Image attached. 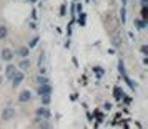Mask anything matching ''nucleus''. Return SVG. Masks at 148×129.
Returning <instances> with one entry per match:
<instances>
[{
  "label": "nucleus",
  "mask_w": 148,
  "mask_h": 129,
  "mask_svg": "<svg viewBox=\"0 0 148 129\" xmlns=\"http://www.w3.org/2000/svg\"><path fill=\"white\" fill-rule=\"evenodd\" d=\"M118 71H120L121 78L125 80V83H127L128 86H130L132 89H136V83H133L130 78H128V75H127V70H125V63H123V60H118Z\"/></svg>",
  "instance_id": "nucleus-1"
},
{
  "label": "nucleus",
  "mask_w": 148,
  "mask_h": 129,
  "mask_svg": "<svg viewBox=\"0 0 148 129\" xmlns=\"http://www.w3.org/2000/svg\"><path fill=\"white\" fill-rule=\"evenodd\" d=\"M14 116H15V109L10 108V106H7V108L2 109V114H0V118H2V121H10Z\"/></svg>",
  "instance_id": "nucleus-2"
},
{
  "label": "nucleus",
  "mask_w": 148,
  "mask_h": 129,
  "mask_svg": "<svg viewBox=\"0 0 148 129\" xmlns=\"http://www.w3.org/2000/svg\"><path fill=\"white\" fill-rule=\"evenodd\" d=\"M52 91H53V88H52V84H50V83L38 84V88H37V93H38V96H42V95H52Z\"/></svg>",
  "instance_id": "nucleus-3"
},
{
  "label": "nucleus",
  "mask_w": 148,
  "mask_h": 129,
  "mask_svg": "<svg viewBox=\"0 0 148 129\" xmlns=\"http://www.w3.org/2000/svg\"><path fill=\"white\" fill-rule=\"evenodd\" d=\"M23 78H25V75H23L22 71H18V70H17V71L14 73V76L10 78V80H12V86H14V88L20 86V83L23 81Z\"/></svg>",
  "instance_id": "nucleus-4"
},
{
  "label": "nucleus",
  "mask_w": 148,
  "mask_h": 129,
  "mask_svg": "<svg viewBox=\"0 0 148 129\" xmlns=\"http://www.w3.org/2000/svg\"><path fill=\"white\" fill-rule=\"evenodd\" d=\"M0 58H2L3 61H7V63H8V61L14 60V51H12L10 48H3V50L0 51Z\"/></svg>",
  "instance_id": "nucleus-5"
},
{
  "label": "nucleus",
  "mask_w": 148,
  "mask_h": 129,
  "mask_svg": "<svg viewBox=\"0 0 148 129\" xmlns=\"http://www.w3.org/2000/svg\"><path fill=\"white\" fill-rule=\"evenodd\" d=\"M18 101H20V103L32 101V91H30V89H23L20 95H18Z\"/></svg>",
  "instance_id": "nucleus-6"
},
{
  "label": "nucleus",
  "mask_w": 148,
  "mask_h": 129,
  "mask_svg": "<svg viewBox=\"0 0 148 129\" xmlns=\"http://www.w3.org/2000/svg\"><path fill=\"white\" fill-rule=\"evenodd\" d=\"M50 109L45 108V106H42V108L37 109V118H43V119H50Z\"/></svg>",
  "instance_id": "nucleus-7"
},
{
  "label": "nucleus",
  "mask_w": 148,
  "mask_h": 129,
  "mask_svg": "<svg viewBox=\"0 0 148 129\" xmlns=\"http://www.w3.org/2000/svg\"><path fill=\"white\" fill-rule=\"evenodd\" d=\"M15 53L18 55L20 58H28V55H30V48L28 47H20V48H17Z\"/></svg>",
  "instance_id": "nucleus-8"
},
{
  "label": "nucleus",
  "mask_w": 148,
  "mask_h": 129,
  "mask_svg": "<svg viewBox=\"0 0 148 129\" xmlns=\"http://www.w3.org/2000/svg\"><path fill=\"white\" fill-rule=\"evenodd\" d=\"M15 71H17V66H15V65H12V63L8 61L7 68H5V76H7V78H12V76H14V73H15Z\"/></svg>",
  "instance_id": "nucleus-9"
},
{
  "label": "nucleus",
  "mask_w": 148,
  "mask_h": 129,
  "mask_svg": "<svg viewBox=\"0 0 148 129\" xmlns=\"http://www.w3.org/2000/svg\"><path fill=\"white\" fill-rule=\"evenodd\" d=\"M147 23H148V20L138 18V20H135V27L138 28V30H143V28H147Z\"/></svg>",
  "instance_id": "nucleus-10"
},
{
  "label": "nucleus",
  "mask_w": 148,
  "mask_h": 129,
  "mask_svg": "<svg viewBox=\"0 0 148 129\" xmlns=\"http://www.w3.org/2000/svg\"><path fill=\"white\" fill-rule=\"evenodd\" d=\"M40 101H42V106H48L52 103V95H42Z\"/></svg>",
  "instance_id": "nucleus-11"
},
{
  "label": "nucleus",
  "mask_w": 148,
  "mask_h": 129,
  "mask_svg": "<svg viewBox=\"0 0 148 129\" xmlns=\"http://www.w3.org/2000/svg\"><path fill=\"white\" fill-rule=\"evenodd\" d=\"M85 23H87V14L85 12H80L78 14V25L80 27H85Z\"/></svg>",
  "instance_id": "nucleus-12"
},
{
  "label": "nucleus",
  "mask_w": 148,
  "mask_h": 129,
  "mask_svg": "<svg viewBox=\"0 0 148 129\" xmlns=\"http://www.w3.org/2000/svg\"><path fill=\"white\" fill-rule=\"evenodd\" d=\"M18 68L20 70H28L30 68V61H28L27 58H22V61L18 63Z\"/></svg>",
  "instance_id": "nucleus-13"
},
{
  "label": "nucleus",
  "mask_w": 148,
  "mask_h": 129,
  "mask_svg": "<svg viewBox=\"0 0 148 129\" xmlns=\"http://www.w3.org/2000/svg\"><path fill=\"white\" fill-rule=\"evenodd\" d=\"M113 96H115V99H116V101H120L121 96H123V89H120L118 86H116V88L113 89Z\"/></svg>",
  "instance_id": "nucleus-14"
},
{
  "label": "nucleus",
  "mask_w": 148,
  "mask_h": 129,
  "mask_svg": "<svg viewBox=\"0 0 148 129\" xmlns=\"http://www.w3.org/2000/svg\"><path fill=\"white\" fill-rule=\"evenodd\" d=\"M7 35H8V28L5 25H0V40L7 38Z\"/></svg>",
  "instance_id": "nucleus-15"
},
{
  "label": "nucleus",
  "mask_w": 148,
  "mask_h": 129,
  "mask_svg": "<svg viewBox=\"0 0 148 129\" xmlns=\"http://www.w3.org/2000/svg\"><path fill=\"white\" fill-rule=\"evenodd\" d=\"M38 41H40V36H34L32 40L28 41V48H30V50H32V48H35L37 45H38Z\"/></svg>",
  "instance_id": "nucleus-16"
},
{
  "label": "nucleus",
  "mask_w": 148,
  "mask_h": 129,
  "mask_svg": "<svg viewBox=\"0 0 148 129\" xmlns=\"http://www.w3.org/2000/svg\"><path fill=\"white\" fill-rule=\"evenodd\" d=\"M37 83H38V84H43V83H50V80H48L45 75H42L40 73V75L37 76Z\"/></svg>",
  "instance_id": "nucleus-17"
},
{
  "label": "nucleus",
  "mask_w": 148,
  "mask_h": 129,
  "mask_svg": "<svg viewBox=\"0 0 148 129\" xmlns=\"http://www.w3.org/2000/svg\"><path fill=\"white\" fill-rule=\"evenodd\" d=\"M120 15H121V23H125V22H127V10H125V5L121 7V12H120Z\"/></svg>",
  "instance_id": "nucleus-18"
},
{
  "label": "nucleus",
  "mask_w": 148,
  "mask_h": 129,
  "mask_svg": "<svg viewBox=\"0 0 148 129\" xmlns=\"http://www.w3.org/2000/svg\"><path fill=\"white\" fill-rule=\"evenodd\" d=\"M38 128H42V129H48V128H52V126H50V122H48V121H40Z\"/></svg>",
  "instance_id": "nucleus-19"
},
{
  "label": "nucleus",
  "mask_w": 148,
  "mask_h": 129,
  "mask_svg": "<svg viewBox=\"0 0 148 129\" xmlns=\"http://www.w3.org/2000/svg\"><path fill=\"white\" fill-rule=\"evenodd\" d=\"M141 18L148 20V8L147 7H141Z\"/></svg>",
  "instance_id": "nucleus-20"
},
{
  "label": "nucleus",
  "mask_w": 148,
  "mask_h": 129,
  "mask_svg": "<svg viewBox=\"0 0 148 129\" xmlns=\"http://www.w3.org/2000/svg\"><path fill=\"white\" fill-rule=\"evenodd\" d=\"M93 71H97V75H98V76H101V75H103V68H100V66H95V68H93Z\"/></svg>",
  "instance_id": "nucleus-21"
},
{
  "label": "nucleus",
  "mask_w": 148,
  "mask_h": 129,
  "mask_svg": "<svg viewBox=\"0 0 148 129\" xmlns=\"http://www.w3.org/2000/svg\"><path fill=\"white\" fill-rule=\"evenodd\" d=\"M65 14H67V7H65V5H62V7H60V15L63 17Z\"/></svg>",
  "instance_id": "nucleus-22"
},
{
  "label": "nucleus",
  "mask_w": 148,
  "mask_h": 129,
  "mask_svg": "<svg viewBox=\"0 0 148 129\" xmlns=\"http://www.w3.org/2000/svg\"><path fill=\"white\" fill-rule=\"evenodd\" d=\"M141 53L148 55V47H147V45H141Z\"/></svg>",
  "instance_id": "nucleus-23"
},
{
  "label": "nucleus",
  "mask_w": 148,
  "mask_h": 129,
  "mask_svg": "<svg viewBox=\"0 0 148 129\" xmlns=\"http://www.w3.org/2000/svg\"><path fill=\"white\" fill-rule=\"evenodd\" d=\"M121 98H123V99H125V103H127V104H130V103H132V98H130V96H121Z\"/></svg>",
  "instance_id": "nucleus-24"
},
{
  "label": "nucleus",
  "mask_w": 148,
  "mask_h": 129,
  "mask_svg": "<svg viewBox=\"0 0 148 129\" xmlns=\"http://www.w3.org/2000/svg\"><path fill=\"white\" fill-rule=\"evenodd\" d=\"M43 58H45V55L42 53V55H40V60H38V66H42V63L45 61V60H43Z\"/></svg>",
  "instance_id": "nucleus-25"
},
{
  "label": "nucleus",
  "mask_w": 148,
  "mask_h": 129,
  "mask_svg": "<svg viewBox=\"0 0 148 129\" xmlns=\"http://www.w3.org/2000/svg\"><path fill=\"white\" fill-rule=\"evenodd\" d=\"M103 108H105V109H112V104H110V103H105V104H103Z\"/></svg>",
  "instance_id": "nucleus-26"
},
{
  "label": "nucleus",
  "mask_w": 148,
  "mask_h": 129,
  "mask_svg": "<svg viewBox=\"0 0 148 129\" xmlns=\"http://www.w3.org/2000/svg\"><path fill=\"white\" fill-rule=\"evenodd\" d=\"M148 5V0H141V7H147Z\"/></svg>",
  "instance_id": "nucleus-27"
},
{
  "label": "nucleus",
  "mask_w": 148,
  "mask_h": 129,
  "mask_svg": "<svg viewBox=\"0 0 148 129\" xmlns=\"http://www.w3.org/2000/svg\"><path fill=\"white\" fill-rule=\"evenodd\" d=\"M0 84H2V76H0Z\"/></svg>",
  "instance_id": "nucleus-28"
},
{
  "label": "nucleus",
  "mask_w": 148,
  "mask_h": 129,
  "mask_svg": "<svg viewBox=\"0 0 148 129\" xmlns=\"http://www.w3.org/2000/svg\"><path fill=\"white\" fill-rule=\"evenodd\" d=\"M30 2H37V0H30Z\"/></svg>",
  "instance_id": "nucleus-29"
},
{
  "label": "nucleus",
  "mask_w": 148,
  "mask_h": 129,
  "mask_svg": "<svg viewBox=\"0 0 148 129\" xmlns=\"http://www.w3.org/2000/svg\"><path fill=\"white\" fill-rule=\"evenodd\" d=\"M75 2H77V0H75Z\"/></svg>",
  "instance_id": "nucleus-30"
}]
</instances>
